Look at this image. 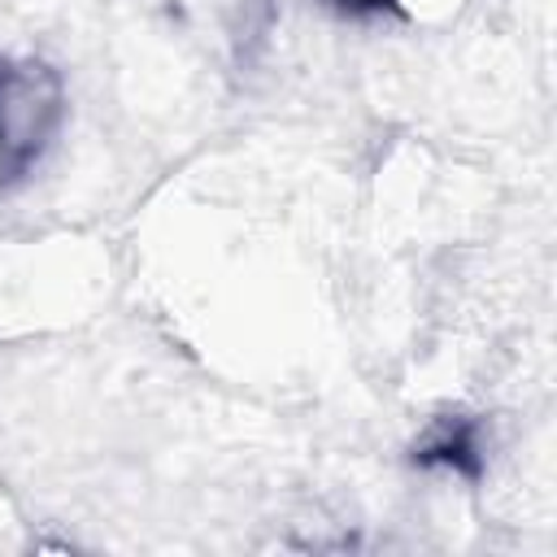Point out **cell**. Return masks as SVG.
I'll return each instance as SVG.
<instances>
[{"label": "cell", "mask_w": 557, "mask_h": 557, "mask_svg": "<svg viewBox=\"0 0 557 557\" xmlns=\"http://www.w3.org/2000/svg\"><path fill=\"white\" fill-rule=\"evenodd\" d=\"M335 4H344V9H379V4H387V0H335Z\"/></svg>", "instance_id": "7a4b0ae2"}, {"label": "cell", "mask_w": 557, "mask_h": 557, "mask_svg": "<svg viewBox=\"0 0 557 557\" xmlns=\"http://www.w3.org/2000/svg\"><path fill=\"white\" fill-rule=\"evenodd\" d=\"M57 113V91L39 65H0V170H22Z\"/></svg>", "instance_id": "6da1fadb"}]
</instances>
